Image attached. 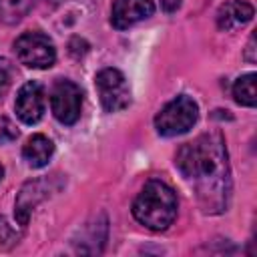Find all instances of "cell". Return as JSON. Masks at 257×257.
<instances>
[{
	"instance_id": "cell-1",
	"label": "cell",
	"mask_w": 257,
	"mask_h": 257,
	"mask_svg": "<svg viewBox=\"0 0 257 257\" xmlns=\"http://www.w3.org/2000/svg\"><path fill=\"white\" fill-rule=\"evenodd\" d=\"M175 165L193 183L205 213H221L229 197V163L219 133H205L179 149Z\"/></svg>"
},
{
	"instance_id": "cell-2",
	"label": "cell",
	"mask_w": 257,
	"mask_h": 257,
	"mask_svg": "<svg viewBox=\"0 0 257 257\" xmlns=\"http://www.w3.org/2000/svg\"><path fill=\"white\" fill-rule=\"evenodd\" d=\"M135 219L153 231H165L177 217L175 191L163 181H149L133 203Z\"/></svg>"
},
{
	"instance_id": "cell-3",
	"label": "cell",
	"mask_w": 257,
	"mask_h": 257,
	"mask_svg": "<svg viewBox=\"0 0 257 257\" xmlns=\"http://www.w3.org/2000/svg\"><path fill=\"white\" fill-rule=\"evenodd\" d=\"M197 116H199L197 102L181 94L161 108V112L155 116V126H157V133L163 137H177L193 128V124L197 122Z\"/></svg>"
},
{
	"instance_id": "cell-4",
	"label": "cell",
	"mask_w": 257,
	"mask_h": 257,
	"mask_svg": "<svg viewBox=\"0 0 257 257\" xmlns=\"http://www.w3.org/2000/svg\"><path fill=\"white\" fill-rule=\"evenodd\" d=\"M16 58L28 68H50L56 60L52 40L42 32H24L14 42Z\"/></svg>"
},
{
	"instance_id": "cell-5",
	"label": "cell",
	"mask_w": 257,
	"mask_h": 257,
	"mask_svg": "<svg viewBox=\"0 0 257 257\" xmlns=\"http://www.w3.org/2000/svg\"><path fill=\"white\" fill-rule=\"evenodd\" d=\"M100 104L106 112H118L128 106L131 102V88L126 78L116 68H102L94 78Z\"/></svg>"
},
{
	"instance_id": "cell-6",
	"label": "cell",
	"mask_w": 257,
	"mask_h": 257,
	"mask_svg": "<svg viewBox=\"0 0 257 257\" xmlns=\"http://www.w3.org/2000/svg\"><path fill=\"white\" fill-rule=\"evenodd\" d=\"M80 106H82V92L80 88L66 78H60L54 82L50 90V108L56 120L62 124H74L80 116Z\"/></svg>"
},
{
	"instance_id": "cell-7",
	"label": "cell",
	"mask_w": 257,
	"mask_h": 257,
	"mask_svg": "<svg viewBox=\"0 0 257 257\" xmlns=\"http://www.w3.org/2000/svg\"><path fill=\"white\" fill-rule=\"evenodd\" d=\"M14 110L22 122H38L44 114V88L36 80H28L26 84H22L14 100Z\"/></svg>"
},
{
	"instance_id": "cell-8",
	"label": "cell",
	"mask_w": 257,
	"mask_h": 257,
	"mask_svg": "<svg viewBox=\"0 0 257 257\" xmlns=\"http://www.w3.org/2000/svg\"><path fill=\"white\" fill-rule=\"evenodd\" d=\"M155 12L153 0H114L110 22L114 28L124 30L145 18H149Z\"/></svg>"
},
{
	"instance_id": "cell-9",
	"label": "cell",
	"mask_w": 257,
	"mask_h": 257,
	"mask_svg": "<svg viewBox=\"0 0 257 257\" xmlns=\"http://www.w3.org/2000/svg\"><path fill=\"white\" fill-rule=\"evenodd\" d=\"M253 18V6L245 0H229L217 10V26L225 32L245 26Z\"/></svg>"
},
{
	"instance_id": "cell-10",
	"label": "cell",
	"mask_w": 257,
	"mask_h": 257,
	"mask_svg": "<svg viewBox=\"0 0 257 257\" xmlns=\"http://www.w3.org/2000/svg\"><path fill=\"white\" fill-rule=\"evenodd\" d=\"M52 153H54V145H52V141H50L48 137H44V135H32V137L26 141L24 149H22V157H24V161H26L32 169L44 167V165L50 161Z\"/></svg>"
},
{
	"instance_id": "cell-11",
	"label": "cell",
	"mask_w": 257,
	"mask_h": 257,
	"mask_svg": "<svg viewBox=\"0 0 257 257\" xmlns=\"http://www.w3.org/2000/svg\"><path fill=\"white\" fill-rule=\"evenodd\" d=\"M255 72L243 74L233 84V96L243 106H255L257 102V88H255Z\"/></svg>"
},
{
	"instance_id": "cell-12",
	"label": "cell",
	"mask_w": 257,
	"mask_h": 257,
	"mask_svg": "<svg viewBox=\"0 0 257 257\" xmlns=\"http://www.w3.org/2000/svg\"><path fill=\"white\" fill-rule=\"evenodd\" d=\"M34 2L36 0H0V18L6 24H16L30 12Z\"/></svg>"
},
{
	"instance_id": "cell-13",
	"label": "cell",
	"mask_w": 257,
	"mask_h": 257,
	"mask_svg": "<svg viewBox=\"0 0 257 257\" xmlns=\"http://www.w3.org/2000/svg\"><path fill=\"white\" fill-rule=\"evenodd\" d=\"M16 241H18V233H16V229L8 223V219L0 217V251L10 249L12 245H16Z\"/></svg>"
},
{
	"instance_id": "cell-14",
	"label": "cell",
	"mask_w": 257,
	"mask_h": 257,
	"mask_svg": "<svg viewBox=\"0 0 257 257\" xmlns=\"http://www.w3.org/2000/svg\"><path fill=\"white\" fill-rule=\"evenodd\" d=\"M18 137V128L6 116H0V143H10Z\"/></svg>"
},
{
	"instance_id": "cell-15",
	"label": "cell",
	"mask_w": 257,
	"mask_h": 257,
	"mask_svg": "<svg viewBox=\"0 0 257 257\" xmlns=\"http://www.w3.org/2000/svg\"><path fill=\"white\" fill-rule=\"evenodd\" d=\"M8 86H10V72H8V68L4 66V62H0V100H2L4 94L8 92Z\"/></svg>"
},
{
	"instance_id": "cell-16",
	"label": "cell",
	"mask_w": 257,
	"mask_h": 257,
	"mask_svg": "<svg viewBox=\"0 0 257 257\" xmlns=\"http://www.w3.org/2000/svg\"><path fill=\"white\" fill-rule=\"evenodd\" d=\"M179 6H181V0H161V8L165 12H175L179 10Z\"/></svg>"
},
{
	"instance_id": "cell-17",
	"label": "cell",
	"mask_w": 257,
	"mask_h": 257,
	"mask_svg": "<svg viewBox=\"0 0 257 257\" xmlns=\"http://www.w3.org/2000/svg\"><path fill=\"white\" fill-rule=\"evenodd\" d=\"M2 177H4V169H2V165H0V181H2Z\"/></svg>"
}]
</instances>
